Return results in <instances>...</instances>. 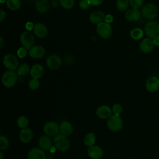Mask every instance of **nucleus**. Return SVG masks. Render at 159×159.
Segmentation results:
<instances>
[{
	"instance_id": "22",
	"label": "nucleus",
	"mask_w": 159,
	"mask_h": 159,
	"mask_svg": "<svg viewBox=\"0 0 159 159\" xmlns=\"http://www.w3.org/2000/svg\"><path fill=\"white\" fill-rule=\"evenodd\" d=\"M38 143L40 148L43 150H50L52 146V142L48 135H42L38 140Z\"/></svg>"
},
{
	"instance_id": "43",
	"label": "nucleus",
	"mask_w": 159,
	"mask_h": 159,
	"mask_svg": "<svg viewBox=\"0 0 159 159\" xmlns=\"http://www.w3.org/2000/svg\"><path fill=\"white\" fill-rule=\"evenodd\" d=\"M152 39H153V43H154L155 45L159 46V35L154 37Z\"/></svg>"
},
{
	"instance_id": "6",
	"label": "nucleus",
	"mask_w": 159,
	"mask_h": 159,
	"mask_svg": "<svg viewBox=\"0 0 159 159\" xmlns=\"http://www.w3.org/2000/svg\"><path fill=\"white\" fill-rule=\"evenodd\" d=\"M107 125L109 130L112 132H118L123 127V121L118 115H111L107 119Z\"/></svg>"
},
{
	"instance_id": "45",
	"label": "nucleus",
	"mask_w": 159,
	"mask_h": 159,
	"mask_svg": "<svg viewBox=\"0 0 159 159\" xmlns=\"http://www.w3.org/2000/svg\"><path fill=\"white\" fill-rule=\"evenodd\" d=\"M4 154L2 152H0V159H4Z\"/></svg>"
},
{
	"instance_id": "31",
	"label": "nucleus",
	"mask_w": 159,
	"mask_h": 159,
	"mask_svg": "<svg viewBox=\"0 0 159 159\" xmlns=\"http://www.w3.org/2000/svg\"><path fill=\"white\" fill-rule=\"evenodd\" d=\"M60 6L65 9H72L75 4V0H59Z\"/></svg>"
},
{
	"instance_id": "44",
	"label": "nucleus",
	"mask_w": 159,
	"mask_h": 159,
	"mask_svg": "<svg viewBox=\"0 0 159 159\" xmlns=\"http://www.w3.org/2000/svg\"><path fill=\"white\" fill-rule=\"evenodd\" d=\"M4 39L2 38V36L0 37V48H2L3 45H4Z\"/></svg>"
},
{
	"instance_id": "13",
	"label": "nucleus",
	"mask_w": 159,
	"mask_h": 159,
	"mask_svg": "<svg viewBox=\"0 0 159 159\" xmlns=\"http://www.w3.org/2000/svg\"><path fill=\"white\" fill-rule=\"evenodd\" d=\"M145 87L148 91L154 93L159 88V79L156 76L149 77L145 83Z\"/></svg>"
},
{
	"instance_id": "16",
	"label": "nucleus",
	"mask_w": 159,
	"mask_h": 159,
	"mask_svg": "<svg viewBox=\"0 0 159 159\" xmlns=\"http://www.w3.org/2000/svg\"><path fill=\"white\" fill-rule=\"evenodd\" d=\"M141 12L137 9L131 8L128 9L125 13V18L129 22L138 21L141 17Z\"/></svg>"
},
{
	"instance_id": "33",
	"label": "nucleus",
	"mask_w": 159,
	"mask_h": 159,
	"mask_svg": "<svg viewBox=\"0 0 159 159\" xmlns=\"http://www.w3.org/2000/svg\"><path fill=\"white\" fill-rule=\"evenodd\" d=\"M130 6L132 8L140 9L143 6V0H129Z\"/></svg>"
},
{
	"instance_id": "9",
	"label": "nucleus",
	"mask_w": 159,
	"mask_h": 159,
	"mask_svg": "<svg viewBox=\"0 0 159 159\" xmlns=\"http://www.w3.org/2000/svg\"><path fill=\"white\" fill-rule=\"evenodd\" d=\"M44 133L48 136L57 135L60 130V125L54 121H49L45 124L43 128Z\"/></svg>"
},
{
	"instance_id": "39",
	"label": "nucleus",
	"mask_w": 159,
	"mask_h": 159,
	"mask_svg": "<svg viewBox=\"0 0 159 159\" xmlns=\"http://www.w3.org/2000/svg\"><path fill=\"white\" fill-rule=\"evenodd\" d=\"M113 20H114V17H113V16H112L111 14H108L105 15V17H104V22L110 24V23L112 22Z\"/></svg>"
},
{
	"instance_id": "38",
	"label": "nucleus",
	"mask_w": 159,
	"mask_h": 159,
	"mask_svg": "<svg viewBox=\"0 0 159 159\" xmlns=\"http://www.w3.org/2000/svg\"><path fill=\"white\" fill-rule=\"evenodd\" d=\"M34 26H35V24L32 22H27L25 23V28L28 31H31L32 30H34Z\"/></svg>"
},
{
	"instance_id": "46",
	"label": "nucleus",
	"mask_w": 159,
	"mask_h": 159,
	"mask_svg": "<svg viewBox=\"0 0 159 159\" xmlns=\"http://www.w3.org/2000/svg\"><path fill=\"white\" fill-rule=\"evenodd\" d=\"M6 1H7V0H6Z\"/></svg>"
},
{
	"instance_id": "18",
	"label": "nucleus",
	"mask_w": 159,
	"mask_h": 159,
	"mask_svg": "<svg viewBox=\"0 0 159 159\" xmlns=\"http://www.w3.org/2000/svg\"><path fill=\"white\" fill-rule=\"evenodd\" d=\"M27 159H46L43 150L39 148H33L27 154Z\"/></svg>"
},
{
	"instance_id": "24",
	"label": "nucleus",
	"mask_w": 159,
	"mask_h": 159,
	"mask_svg": "<svg viewBox=\"0 0 159 159\" xmlns=\"http://www.w3.org/2000/svg\"><path fill=\"white\" fill-rule=\"evenodd\" d=\"M60 130L61 134L68 136L71 135L73 132L72 124L68 121H63L60 124Z\"/></svg>"
},
{
	"instance_id": "12",
	"label": "nucleus",
	"mask_w": 159,
	"mask_h": 159,
	"mask_svg": "<svg viewBox=\"0 0 159 159\" xmlns=\"http://www.w3.org/2000/svg\"><path fill=\"white\" fill-rule=\"evenodd\" d=\"M29 53L32 58L39 59L42 58L45 55V50L41 45H34L29 49Z\"/></svg>"
},
{
	"instance_id": "35",
	"label": "nucleus",
	"mask_w": 159,
	"mask_h": 159,
	"mask_svg": "<svg viewBox=\"0 0 159 159\" xmlns=\"http://www.w3.org/2000/svg\"><path fill=\"white\" fill-rule=\"evenodd\" d=\"M27 48H26L24 47H21L18 48L17 51V55L20 58H25L27 55Z\"/></svg>"
},
{
	"instance_id": "2",
	"label": "nucleus",
	"mask_w": 159,
	"mask_h": 159,
	"mask_svg": "<svg viewBox=\"0 0 159 159\" xmlns=\"http://www.w3.org/2000/svg\"><path fill=\"white\" fill-rule=\"evenodd\" d=\"M17 73L14 70L6 71L2 76V83L7 88H11L15 86L17 81Z\"/></svg>"
},
{
	"instance_id": "41",
	"label": "nucleus",
	"mask_w": 159,
	"mask_h": 159,
	"mask_svg": "<svg viewBox=\"0 0 159 159\" xmlns=\"http://www.w3.org/2000/svg\"><path fill=\"white\" fill-rule=\"evenodd\" d=\"M6 12L2 9H1L0 10V22H3V20L6 19Z\"/></svg>"
},
{
	"instance_id": "34",
	"label": "nucleus",
	"mask_w": 159,
	"mask_h": 159,
	"mask_svg": "<svg viewBox=\"0 0 159 159\" xmlns=\"http://www.w3.org/2000/svg\"><path fill=\"white\" fill-rule=\"evenodd\" d=\"M29 87L32 90H36L39 88L40 86V83L38 80V79H34L32 78L29 81Z\"/></svg>"
},
{
	"instance_id": "10",
	"label": "nucleus",
	"mask_w": 159,
	"mask_h": 159,
	"mask_svg": "<svg viewBox=\"0 0 159 159\" xmlns=\"http://www.w3.org/2000/svg\"><path fill=\"white\" fill-rule=\"evenodd\" d=\"M61 59L57 55H52L49 56L46 60V64L48 68L50 70H57L61 65Z\"/></svg>"
},
{
	"instance_id": "28",
	"label": "nucleus",
	"mask_w": 159,
	"mask_h": 159,
	"mask_svg": "<svg viewBox=\"0 0 159 159\" xmlns=\"http://www.w3.org/2000/svg\"><path fill=\"white\" fill-rule=\"evenodd\" d=\"M30 71V68L27 63H22L17 68V74L19 76H25Z\"/></svg>"
},
{
	"instance_id": "11",
	"label": "nucleus",
	"mask_w": 159,
	"mask_h": 159,
	"mask_svg": "<svg viewBox=\"0 0 159 159\" xmlns=\"http://www.w3.org/2000/svg\"><path fill=\"white\" fill-rule=\"evenodd\" d=\"M155 46L153 39L147 37L140 42L139 44V49L143 53H148L153 51Z\"/></svg>"
},
{
	"instance_id": "25",
	"label": "nucleus",
	"mask_w": 159,
	"mask_h": 159,
	"mask_svg": "<svg viewBox=\"0 0 159 159\" xmlns=\"http://www.w3.org/2000/svg\"><path fill=\"white\" fill-rule=\"evenodd\" d=\"M96 135L93 132H89L86 135L84 139V143L87 147H91L96 142Z\"/></svg>"
},
{
	"instance_id": "8",
	"label": "nucleus",
	"mask_w": 159,
	"mask_h": 159,
	"mask_svg": "<svg viewBox=\"0 0 159 159\" xmlns=\"http://www.w3.org/2000/svg\"><path fill=\"white\" fill-rule=\"evenodd\" d=\"M3 65L9 70H15L19 67V61L14 54H7L3 57Z\"/></svg>"
},
{
	"instance_id": "21",
	"label": "nucleus",
	"mask_w": 159,
	"mask_h": 159,
	"mask_svg": "<svg viewBox=\"0 0 159 159\" xmlns=\"http://www.w3.org/2000/svg\"><path fill=\"white\" fill-rule=\"evenodd\" d=\"M105 15L103 12L95 11L91 12L89 16V21L94 24H98L104 20Z\"/></svg>"
},
{
	"instance_id": "27",
	"label": "nucleus",
	"mask_w": 159,
	"mask_h": 159,
	"mask_svg": "<svg viewBox=\"0 0 159 159\" xmlns=\"http://www.w3.org/2000/svg\"><path fill=\"white\" fill-rule=\"evenodd\" d=\"M6 4L7 7L12 11H17L21 7V2L20 0H7Z\"/></svg>"
},
{
	"instance_id": "1",
	"label": "nucleus",
	"mask_w": 159,
	"mask_h": 159,
	"mask_svg": "<svg viewBox=\"0 0 159 159\" xmlns=\"http://www.w3.org/2000/svg\"><path fill=\"white\" fill-rule=\"evenodd\" d=\"M141 14L148 20H153L158 16V7L156 4L152 2L146 3L142 7Z\"/></svg>"
},
{
	"instance_id": "37",
	"label": "nucleus",
	"mask_w": 159,
	"mask_h": 159,
	"mask_svg": "<svg viewBox=\"0 0 159 159\" xmlns=\"http://www.w3.org/2000/svg\"><path fill=\"white\" fill-rule=\"evenodd\" d=\"M91 6L89 0H80L79 2V7L83 10L88 9Z\"/></svg>"
},
{
	"instance_id": "19",
	"label": "nucleus",
	"mask_w": 159,
	"mask_h": 159,
	"mask_svg": "<svg viewBox=\"0 0 159 159\" xmlns=\"http://www.w3.org/2000/svg\"><path fill=\"white\" fill-rule=\"evenodd\" d=\"M44 72L45 70L42 65L35 64L30 68V75L32 78L39 79L43 75Z\"/></svg>"
},
{
	"instance_id": "17",
	"label": "nucleus",
	"mask_w": 159,
	"mask_h": 159,
	"mask_svg": "<svg viewBox=\"0 0 159 159\" xmlns=\"http://www.w3.org/2000/svg\"><path fill=\"white\" fill-rule=\"evenodd\" d=\"M33 31L35 35L40 39L45 37L48 34V29L46 25L40 22L35 24Z\"/></svg>"
},
{
	"instance_id": "4",
	"label": "nucleus",
	"mask_w": 159,
	"mask_h": 159,
	"mask_svg": "<svg viewBox=\"0 0 159 159\" xmlns=\"http://www.w3.org/2000/svg\"><path fill=\"white\" fill-rule=\"evenodd\" d=\"M144 32L147 37L151 39L159 35V22L154 20L148 21L145 25Z\"/></svg>"
},
{
	"instance_id": "32",
	"label": "nucleus",
	"mask_w": 159,
	"mask_h": 159,
	"mask_svg": "<svg viewBox=\"0 0 159 159\" xmlns=\"http://www.w3.org/2000/svg\"><path fill=\"white\" fill-rule=\"evenodd\" d=\"M9 145V141L7 137L1 135L0 136V149L1 150H6Z\"/></svg>"
},
{
	"instance_id": "3",
	"label": "nucleus",
	"mask_w": 159,
	"mask_h": 159,
	"mask_svg": "<svg viewBox=\"0 0 159 159\" xmlns=\"http://www.w3.org/2000/svg\"><path fill=\"white\" fill-rule=\"evenodd\" d=\"M53 141L55 147L60 151L66 152L70 148V142L68 138L61 133L55 135Z\"/></svg>"
},
{
	"instance_id": "40",
	"label": "nucleus",
	"mask_w": 159,
	"mask_h": 159,
	"mask_svg": "<svg viewBox=\"0 0 159 159\" xmlns=\"http://www.w3.org/2000/svg\"><path fill=\"white\" fill-rule=\"evenodd\" d=\"M104 0H89V2L91 5L94 6H98L101 5L104 2Z\"/></svg>"
},
{
	"instance_id": "23",
	"label": "nucleus",
	"mask_w": 159,
	"mask_h": 159,
	"mask_svg": "<svg viewBox=\"0 0 159 159\" xmlns=\"http://www.w3.org/2000/svg\"><path fill=\"white\" fill-rule=\"evenodd\" d=\"M50 5L48 0H36L35 8L40 13H45L50 9Z\"/></svg>"
},
{
	"instance_id": "14",
	"label": "nucleus",
	"mask_w": 159,
	"mask_h": 159,
	"mask_svg": "<svg viewBox=\"0 0 159 159\" xmlns=\"http://www.w3.org/2000/svg\"><path fill=\"white\" fill-rule=\"evenodd\" d=\"M88 155L92 159H101L104 155L103 150L98 145H93L88 149Z\"/></svg>"
},
{
	"instance_id": "30",
	"label": "nucleus",
	"mask_w": 159,
	"mask_h": 159,
	"mask_svg": "<svg viewBox=\"0 0 159 159\" xmlns=\"http://www.w3.org/2000/svg\"><path fill=\"white\" fill-rule=\"evenodd\" d=\"M17 125L20 129L26 128L29 125V120L24 116H19L17 119Z\"/></svg>"
},
{
	"instance_id": "5",
	"label": "nucleus",
	"mask_w": 159,
	"mask_h": 159,
	"mask_svg": "<svg viewBox=\"0 0 159 159\" xmlns=\"http://www.w3.org/2000/svg\"><path fill=\"white\" fill-rule=\"evenodd\" d=\"M96 32L100 37L104 39H107L112 35V29L110 24L103 21L97 24Z\"/></svg>"
},
{
	"instance_id": "15",
	"label": "nucleus",
	"mask_w": 159,
	"mask_h": 159,
	"mask_svg": "<svg viewBox=\"0 0 159 159\" xmlns=\"http://www.w3.org/2000/svg\"><path fill=\"white\" fill-rule=\"evenodd\" d=\"M96 114L100 119H108L112 115V109L107 105H102L97 108Z\"/></svg>"
},
{
	"instance_id": "36",
	"label": "nucleus",
	"mask_w": 159,
	"mask_h": 159,
	"mask_svg": "<svg viewBox=\"0 0 159 159\" xmlns=\"http://www.w3.org/2000/svg\"><path fill=\"white\" fill-rule=\"evenodd\" d=\"M122 111V107L120 104H118V103L114 104L112 107V112L115 115L119 116Z\"/></svg>"
},
{
	"instance_id": "29",
	"label": "nucleus",
	"mask_w": 159,
	"mask_h": 159,
	"mask_svg": "<svg viewBox=\"0 0 159 159\" xmlns=\"http://www.w3.org/2000/svg\"><path fill=\"white\" fill-rule=\"evenodd\" d=\"M129 5H130L129 0H117L116 1L117 9L120 12H124L125 10H127Z\"/></svg>"
},
{
	"instance_id": "26",
	"label": "nucleus",
	"mask_w": 159,
	"mask_h": 159,
	"mask_svg": "<svg viewBox=\"0 0 159 159\" xmlns=\"http://www.w3.org/2000/svg\"><path fill=\"white\" fill-rule=\"evenodd\" d=\"M143 34H144V32H143V30L139 27H135V28L132 29L130 32V37H132V39H133L134 40H135L141 39L143 36Z\"/></svg>"
},
{
	"instance_id": "42",
	"label": "nucleus",
	"mask_w": 159,
	"mask_h": 159,
	"mask_svg": "<svg viewBox=\"0 0 159 159\" xmlns=\"http://www.w3.org/2000/svg\"><path fill=\"white\" fill-rule=\"evenodd\" d=\"M51 5L53 8H56L58 6V0H52Z\"/></svg>"
},
{
	"instance_id": "20",
	"label": "nucleus",
	"mask_w": 159,
	"mask_h": 159,
	"mask_svg": "<svg viewBox=\"0 0 159 159\" xmlns=\"http://www.w3.org/2000/svg\"><path fill=\"white\" fill-rule=\"evenodd\" d=\"M33 137L32 130L29 128L22 129L19 134V139L22 143H29Z\"/></svg>"
},
{
	"instance_id": "7",
	"label": "nucleus",
	"mask_w": 159,
	"mask_h": 159,
	"mask_svg": "<svg viewBox=\"0 0 159 159\" xmlns=\"http://www.w3.org/2000/svg\"><path fill=\"white\" fill-rule=\"evenodd\" d=\"M20 42L22 47L29 50L34 45L35 38L34 35L30 31H24L20 35Z\"/></svg>"
}]
</instances>
